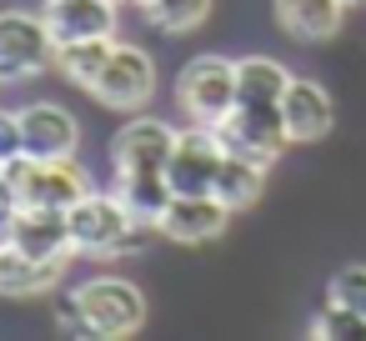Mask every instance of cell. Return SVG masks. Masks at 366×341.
<instances>
[{
    "mask_svg": "<svg viewBox=\"0 0 366 341\" xmlns=\"http://www.w3.org/2000/svg\"><path fill=\"white\" fill-rule=\"evenodd\" d=\"M61 321L96 341H121L146 326V291L126 276H91L61 301Z\"/></svg>",
    "mask_w": 366,
    "mask_h": 341,
    "instance_id": "1",
    "label": "cell"
},
{
    "mask_svg": "<svg viewBox=\"0 0 366 341\" xmlns=\"http://www.w3.org/2000/svg\"><path fill=\"white\" fill-rule=\"evenodd\" d=\"M66 221H71V246H76V256H96V261H111V256H131V251H146L151 246V236H161L156 226H141L131 211H126V201L111 191H86L71 211H66Z\"/></svg>",
    "mask_w": 366,
    "mask_h": 341,
    "instance_id": "2",
    "label": "cell"
},
{
    "mask_svg": "<svg viewBox=\"0 0 366 341\" xmlns=\"http://www.w3.org/2000/svg\"><path fill=\"white\" fill-rule=\"evenodd\" d=\"M176 111L186 126H221L236 111V61L191 56L176 76Z\"/></svg>",
    "mask_w": 366,
    "mask_h": 341,
    "instance_id": "3",
    "label": "cell"
},
{
    "mask_svg": "<svg viewBox=\"0 0 366 341\" xmlns=\"http://www.w3.org/2000/svg\"><path fill=\"white\" fill-rule=\"evenodd\" d=\"M6 176H11V186H16L21 206H56V211H71L86 191H96L91 176H86V166H81L76 156H61V161L16 156V161L6 166Z\"/></svg>",
    "mask_w": 366,
    "mask_h": 341,
    "instance_id": "4",
    "label": "cell"
},
{
    "mask_svg": "<svg viewBox=\"0 0 366 341\" xmlns=\"http://www.w3.org/2000/svg\"><path fill=\"white\" fill-rule=\"evenodd\" d=\"M56 66V41L41 16L0 11V86H26Z\"/></svg>",
    "mask_w": 366,
    "mask_h": 341,
    "instance_id": "5",
    "label": "cell"
},
{
    "mask_svg": "<svg viewBox=\"0 0 366 341\" xmlns=\"http://www.w3.org/2000/svg\"><path fill=\"white\" fill-rule=\"evenodd\" d=\"M91 96H96L106 111H121V116L146 111L151 96H156V61H151L141 46H111L101 76L91 81Z\"/></svg>",
    "mask_w": 366,
    "mask_h": 341,
    "instance_id": "6",
    "label": "cell"
},
{
    "mask_svg": "<svg viewBox=\"0 0 366 341\" xmlns=\"http://www.w3.org/2000/svg\"><path fill=\"white\" fill-rule=\"evenodd\" d=\"M221 151L231 156H246V161H261V166H276L286 151H291V136L281 126V106H236L221 126H211Z\"/></svg>",
    "mask_w": 366,
    "mask_h": 341,
    "instance_id": "7",
    "label": "cell"
},
{
    "mask_svg": "<svg viewBox=\"0 0 366 341\" xmlns=\"http://www.w3.org/2000/svg\"><path fill=\"white\" fill-rule=\"evenodd\" d=\"M221 141L211 126H181L176 131V146H171V161H166V181H171V196H206L216 186V166H221Z\"/></svg>",
    "mask_w": 366,
    "mask_h": 341,
    "instance_id": "8",
    "label": "cell"
},
{
    "mask_svg": "<svg viewBox=\"0 0 366 341\" xmlns=\"http://www.w3.org/2000/svg\"><path fill=\"white\" fill-rule=\"evenodd\" d=\"M81 151V121L61 101H26L21 106V156L61 161Z\"/></svg>",
    "mask_w": 366,
    "mask_h": 341,
    "instance_id": "9",
    "label": "cell"
},
{
    "mask_svg": "<svg viewBox=\"0 0 366 341\" xmlns=\"http://www.w3.org/2000/svg\"><path fill=\"white\" fill-rule=\"evenodd\" d=\"M231 206L221 201V196H171L166 201V211H161V221H156V231L166 236V241H176V246H206V241H221L226 236V226H231Z\"/></svg>",
    "mask_w": 366,
    "mask_h": 341,
    "instance_id": "10",
    "label": "cell"
},
{
    "mask_svg": "<svg viewBox=\"0 0 366 341\" xmlns=\"http://www.w3.org/2000/svg\"><path fill=\"white\" fill-rule=\"evenodd\" d=\"M176 131H181V126L136 111V121H126V126L111 136V176H116V171H166L171 146H176Z\"/></svg>",
    "mask_w": 366,
    "mask_h": 341,
    "instance_id": "11",
    "label": "cell"
},
{
    "mask_svg": "<svg viewBox=\"0 0 366 341\" xmlns=\"http://www.w3.org/2000/svg\"><path fill=\"white\" fill-rule=\"evenodd\" d=\"M41 21H46L56 46H66V41H116L121 0H46Z\"/></svg>",
    "mask_w": 366,
    "mask_h": 341,
    "instance_id": "12",
    "label": "cell"
},
{
    "mask_svg": "<svg viewBox=\"0 0 366 341\" xmlns=\"http://www.w3.org/2000/svg\"><path fill=\"white\" fill-rule=\"evenodd\" d=\"M0 236H6L11 246H21L26 256H36V261H66V266H71V256H76V246H71V221H66V211H56V206H21Z\"/></svg>",
    "mask_w": 366,
    "mask_h": 341,
    "instance_id": "13",
    "label": "cell"
},
{
    "mask_svg": "<svg viewBox=\"0 0 366 341\" xmlns=\"http://www.w3.org/2000/svg\"><path fill=\"white\" fill-rule=\"evenodd\" d=\"M281 126L291 136V146H316L331 136L336 126V106H331V91L321 81H306V76H291L286 96H281Z\"/></svg>",
    "mask_w": 366,
    "mask_h": 341,
    "instance_id": "14",
    "label": "cell"
},
{
    "mask_svg": "<svg viewBox=\"0 0 366 341\" xmlns=\"http://www.w3.org/2000/svg\"><path fill=\"white\" fill-rule=\"evenodd\" d=\"M346 11V0H276V26L301 46H321L341 36Z\"/></svg>",
    "mask_w": 366,
    "mask_h": 341,
    "instance_id": "15",
    "label": "cell"
},
{
    "mask_svg": "<svg viewBox=\"0 0 366 341\" xmlns=\"http://www.w3.org/2000/svg\"><path fill=\"white\" fill-rule=\"evenodd\" d=\"M61 276H66V261H36L0 236V296H16V301L21 296H46V291L61 286Z\"/></svg>",
    "mask_w": 366,
    "mask_h": 341,
    "instance_id": "16",
    "label": "cell"
},
{
    "mask_svg": "<svg viewBox=\"0 0 366 341\" xmlns=\"http://www.w3.org/2000/svg\"><path fill=\"white\" fill-rule=\"evenodd\" d=\"M291 86V71L271 56H246L236 61V106H281Z\"/></svg>",
    "mask_w": 366,
    "mask_h": 341,
    "instance_id": "17",
    "label": "cell"
},
{
    "mask_svg": "<svg viewBox=\"0 0 366 341\" xmlns=\"http://www.w3.org/2000/svg\"><path fill=\"white\" fill-rule=\"evenodd\" d=\"M111 181H116V196L126 201V211H131L141 226H156V221H161V211H166V201H171L166 171H116Z\"/></svg>",
    "mask_w": 366,
    "mask_h": 341,
    "instance_id": "18",
    "label": "cell"
},
{
    "mask_svg": "<svg viewBox=\"0 0 366 341\" xmlns=\"http://www.w3.org/2000/svg\"><path fill=\"white\" fill-rule=\"evenodd\" d=\"M266 171L271 166H261V161H246V156H221V166H216V186H211V196H221L231 211H246V206H256L261 201V191H266Z\"/></svg>",
    "mask_w": 366,
    "mask_h": 341,
    "instance_id": "19",
    "label": "cell"
},
{
    "mask_svg": "<svg viewBox=\"0 0 366 341\" xmlns=\"http://www.w3.org/2000/svg\"><path fill=\"white\" fill-rule=\"evenodd\" d=\"M111 46H116V41H66V46H56V71H61L76 91H91V81L101 76Z\"/></svg>",
    "mask_w": 366,
    "mask_h": 341,
    "instance_id": "20",
    "label": "cell"
},
{
    "mask_svg": "<svg viewBox=\"0 0 366 341\" xmlns=\"http://www.w3.org/2000/svg\"><path fill=\"white\" fill-rule=\"evenodd\" d=\"M206 16H211V0H151L146 6V26L161 36H191Z\"/></svg>",
    "mask_w": 366,
    "mask_h": 341,
    "instance_id": "21",
    "label": "cell"
},
{
    "mask_svg": "<svg viewBox=\"0 0 366 341\" xmlns=\"http://www.w3.org/2000/svg\"><path fill=\"white\" fill-rule=\"evenodd\" d=\"M311 336H316V341H366V316H356V311L326 301V306L311 316Z\"/></svg>",
    "mask_w": 366,
    "mask_h": 341,
    "instance_id": "22",
    "label": "cell"
},
{
    "mask_svg": "<svg viewBox=\"0 0 366 341\" xmlns=\"http://www.w3.org/2000/svg\"><path fill=\"white\" fill-rule=\"evenodd\" d=\"M326 301H336V306H346V311L366 316V266H361V261L341 266V271L326 281Z\"/></svg>",
    "mask_w": 366,
    "mask_h": 341,
    "instance_id": "23",
    "label": "cell"
},
{
    "mask_svg": "<svg viewBox=\"0 0 366 341\" xmlns=\"http://www.w3.org/2000/svg\"><path fill=\"white\" fill-rule=\"evenodd\" d=\"M21 156V111L0 106V166H11Z\"/></svg>",
    "mask_w": 366,
    "mask_h": 341,
    "instance_id": "24",
    "label": "cell"
},
{
    "mask_svg": "<svg viewBox=\"0 0 366 341\" xmlns=\"http://www.w3.org/2000/svg\"><path fill=\"white\" fill-rule=\"evenodd\" d=\"M21 211V196H16V186H11V176H6V166H0V231L11 226V216Z\"/></svg>",
    "mask_w": 366,
    "mask_h": 341,
    "instance_id": "25",
    "label": "cell"
},
{
    "mask_svg": "<svg viewBox=\"0 0 366 341\" xmlns=\"http://www.w3.org/2000/svg\"><path fill=\"white\" fill-rule=\"evenodd\" d=\"M131 6H141V11H146V6H151V0H131Z\"/></svg>",
    "mask_w": 366,
    "mask_h": 341,
    "instance_id": "26",
    "label": "cell"
},
{
    "mask_svg": "<svg viewBox=\"0 0 366 341\" xmlns=\"http://www.w3.org/2000/svg\"><path fill=\"white\" fill-rule=\"evenodd\" d=\"M346 6H366V0H346Z\"/></svg>",
    "mask_w": 366,
    "mask_h": 341,
    "instance_id": "27",
    "label": "cell"
}]
</instances>
